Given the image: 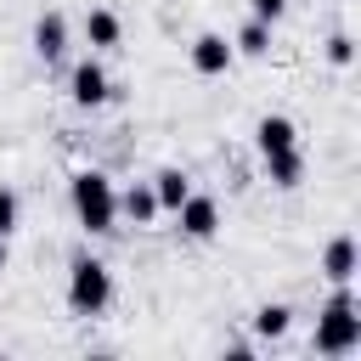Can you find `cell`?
Wrapping results in <instances>:
<instances>
[{"label":"cell","instance_id":"obj_5","mask_svg":"<svg viewBox=\"0 0 361 361\" xmlns=\"http://www.w3.org/2000/svg\"><path fill=\"white\" fill-rule=\"evenodd\" d=\"M68 96H73V107H102V102H113V79H107V68H102L96 56L73 62V73H68Z\"/></svg>","mask_w":361,"mask_h":361},{"label":"cell","instance_id":"obj_1","mask_svg":"<svg viewBox=\"0 0 361 361\" xmlns=\"http://www.w3.org/2000/svg\"><path fill=\"white\" fill-rule=\"evenodd\" d=\"M316 355H355L361 350V305H355V288L350 282H333V293H327V305H322V316H316Z\"/></svg>","mask_w":361,"mask_h":361},{"label":"cell","instance_id":"obj_10","mask_svg":"<svg viewBox=\"0 0 361 361\" xmlns=\"http://www.w3.org/2000/svg\"><path fill=\"white\" fill-rule=\"evenodd\" d=\"M164 209H158V197H152V180H135V186H124L118 192V220H130V226H152Z\"/></svg>","mask_w":361,"mask_h":361},{"label":"cell","instance_id":"obj_9","mask_svg":"<svg viewBox=\"0 0 361 361\" xmlns=\"http://www.w3.org/2000/svg\"><path fill=\"white\" fill-rule=\"evenodd\" d=\"M355 271H361L355 237H333V243L322 248V276H327V282H355Z\"/></svg>","mask_w":361,"mask_h":361},{"label":"cell","instance_id":"obj_8","mask_svg":"<svg viewBox=\"0 0 361 361\" xmlns=\"http://www.w3.org/2000/svg\"><path fill=\"white\" fill-rule=\"evenodd\" d=\"M254 147H259V158L288 152V147H299V124H293L288 113H265V118L254 124Z\"/></svg>","mask_w":361,"mask_h":361},{"label":"cell","instance_id":"obj_14","mask_svg":"<svg viewBox=\"0 0 361 361\" xmlns=\"http://www.w3.org/2000/svg\"><path fill=\"white\" fill-rule=\"evenodd\" d=\"M288 327H293V310H288L282 299H265V305L254 310V338H265V344H271V338H282Z\"/></svg>","mask_w":361,"mask_h":361},{"label":"cell","instance_id":"obj_16","mask_svg":"<svg viewBox=\"0 0 361 361\" xmlns=\"http://www.w3.org/2000/svg\"><path fill=\"white\" fill-rule=\"evenodd\" d=\"M327 62H333V68H350V62H355V39H350V34H327Z\"/></svg>","mask_w":361,"mask_h":361},{"label":"cell","instance_id":"obj_17","mask_svg":"<svg viewBox=\"0 0 361 361\" xmlns=\"http://www.w3.org/2000/svg\"><path fill=\"white\" fill-rule=\"evenodd\" d=\"M17 214H23L17 192H11V186H0V237H11V231H17Z\"/></svg>","mask_w":361,"mask_h":361},{"label":"cell","instance_id":"obj_15","mask_svg":"<svg viewBox=\"0 0 361 361\" xmlns=\"http://www.w3.org/2000/svg\"><path fill=\"white\" fill-rule=\"evenodd\" d=\"M231 51H237V56H254V62H259V56H271V23H259V17H248V23L237 28V39H231Z\"/></svg>","mask_w":361,"mask_h":361},{"label":"cell","instance_id":"obj_2","mask_svg":"<svg viewBox=\"0 0 361 361\" xmlns=\"http://www.w3.org/2000/svg\"><path fill=\"white\" fill-rule=\"evenodd\" d=\"M68 203H73V220L90 231V237H113L118 231V186L102 175V169H79L68 180Z\"/></svg>","mask_w":361,"mask_h":361},{"label":"cell","instance_id":"obj_3","mask_svg":"<svg viewBox=\"0 0 361 361\" xmlns=\"http://www.w3.org/2000/svg\"><path fill=\"white\" fill-rule=\"evenodd\" d=\"M113 305V271L96 254H73L68 265V310L73 316H102Z\"/></svg>","mask_w":361,"mask_h":361},{"label":"cell","instance_id":"obj_6","mask_svg":"<svg viewBox=\"0 0 361 361\" xmlns=\"http://www.w3.org/2000/svg\"><path fill=\"white\" fill-rule=\"evenodd\" d=\"M186 56H192V73H203V79H220V73H231V62H237V51H231L226 34H197Z\"/></svg>","mask_w":361,"mask_h":361},{"label":"cell","instance_id":"obj_18","mask_svg":"<svg viewBox=\"0 0 361 361\" xmlns=\"http://www.w3.org/2000/svg\"><path fill=\"white\" fill-rule=\"evenodd\" d=\"M282 11H288V0H248V17H259V23H282Z\"/></svg>","mask_w":361,"mask_h":361},{"label":"cell","instance_id":"obj_4","mask_svg":"<svg viewBox=\"0 0 361 361\" xmlns=\"http://www.w3.org/2000/svg\"><path fill=\"white\" fill-rule=\"evenodd\" d=\"M175 220H180V237L209 243V237H220V197H209V192H186V203L175 209Z\"/></svg>","mask_w":361,"mask_h":361},{"label":"cell","instance_id":"obj_19","mask_svg":"<svg viewBox=\"0 0 361 361\" xmlns=\"http://www.w3.org/2000/svg\"><path fill=\"white\" fill-rule=\"evenodd\" d=\"M11 265V237H0V271Z\"/></svg>","mask_w":361,"mask_h":361},{"label":"cell","instance_id":"obj_7","mask_svg":"<svg viewBox=\"0 0 361 361\" xmlns=\"http://www.w3.org/2000/svg\"><path fill=\"white\" fill-rule=\"evenodd\" d=\"M28 45H34L39 62H62V56H68V17H62V11H45V17L34 23V34H28Z\"/></svg>","mask_w":361,"mask_h":361},{"label":"cell","instance_id":"obj_13","mask_svg":"<svg viewBox=\"0 0 361 361\" xmlns=\"http://www.w3.org/2000/svg\"><path fill=\"white\" fill-rule=\"evenodd\" d=\"M186 192H192V175H186V169H158V175H152V197H158L164 214H175V209L186 203Z\"/></svg>","mask_w":361,"mask_h":361},{"label":"cell","instance_id":"obj_11","mask_svg":"<svg viewBox=\"0 0 361 361\" xmlns=\"http://www.w3.org/2000/svg\"><path fill=\"white\" fill-rule=\"evenodd\" d=\"M118 39H124L118 11H107V6L85 11V45H90V51H118Z\"/></svg>","mask_w":361,"mask_h":361},{"label":"cell","instance_id":"obj_12","mask_svg":"<svg viewBox=\"0 0 361 361\" xmlns=\"http://www.w3.org/2000/svg\"><path fill=\"white\" fill-rule=\"evenodd\" d=\"M265 180H271L276 192H293V186H305V158H299V147H288V152H271V158H265Z\"/></svg>","mask_w":361,"mask_h":361}]
</instances>
